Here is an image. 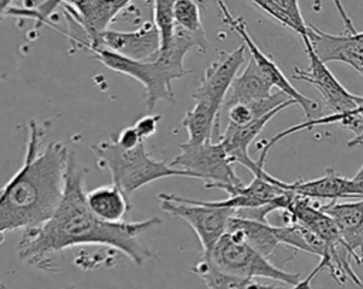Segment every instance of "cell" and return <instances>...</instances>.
<instances>
[{"label":"cell","mask_w":363,"mask_h":289,"mask_svg":"<svg viewBox=\"0 0 363 289\" xmlns=\"http://www.w3.org/2000/svg\"><path fill=\"white\" fill-rule=\"evenodd\" d=\"M272 88L274 86L261 74L257 64L251 58L244 71L234 78L224 105L227 108L233 103L252 102L268 98L272 94Z\"/></svg>","instance_id":"19"},{"label":"cell","mask_w":363,"mask_h":289,"mask_svg":"<svg viewBox=\"0 0 363 289\" xmlns=\"http://www.w3.org/2000/svg\"><path fill=\"white\" fill-rule=\"evenodd\" d=\"M357 72H359V74H360V75H362V76H363V68H362V69H359V71H357Z\"/></svg>","instance_id":"33"},{"label":"cell","mask_w":363,"mask_h":289,"mask_svg":"<svg viewBox=\"0 0 363 289\" xmlns=\"http://www.w3.org/2000/svg\"><path fill=\"white\" fill-rule=\"evenodd\" d=\"M157 198L162 211L186 221L194 230L203 254H207L227 231L228 221L234 215L233 208L208 205L203 200L186 198L169 193H159Z\"/></svg>","instance_id":"7"},{"label":"cell","mask_w":363,"mask_h":289,"mask_svg":"<svg viewBox=\"0 0 363 289\" xmlns=\"http://www.w3.org/2000/svg\"><path fill=\"white\" fill-rule=\"evenodd\" d=\"M92 48H106L132 60H152L160 51V35L156 24L146 21L133 31H102L86 50Z\"/></svg>","instance_id":"11"},{"label":"cell","mask_w":363,"mask_h":289,"mask_svg":"<svg viewBox=\"0 0 363 289\" xmlns=\"http://www.w3.org/2000/svg\"><path fill=\"white\" fill-rule=\"evenodd\" d=\"M75 153H69L62 197L54 214L41 225L24 230L17 252L20 259L45 272H58L51 255L77 245H104L121 251L140 266L152 258V252L139 237L157 225V217L143 221L109 222L98 218L86 204L84 190L88 169L77 166Z\"/></svg>","instance_id":"1"},{"label":"cell","mask_w":363,"mask_h":289,"mask_svg":"<svg viewBox=\"0 0 363 289\" xmlns=\"http://www.w3.org/2000/svg\"><path fill=\"white\" fill-rule=\"evenodd\" d=\"M180 153L170 162L172 167L183 170L191 178L204 181L206 188H220L230 193L234 187L242 186L235 174L234 162L230 159L223 143H182Z\"/></svg>","instance_id":"6"},{"label":"cell","mask_w":363,"mask_h":289,"mask_svg":"<svg viewBox=\"0 0 363 289\" xmlns=\"http://www.w3.org/2000/svg\"><path fill=\"white\" fill-rule=\"evenodd\" d=\"M45 130L35 119L27 123L23 164L0 190V244L9 232L45 222L62 197L71 152L60 140L43 146Z\"/></svg>","instance_id":"2"},{"label":"cell","mask_w":363,"mask_h":289,"mask_svg":"<svg viewBox=\"0 0 363 289\" xmlns=\"http://www.w3.org/2000/svg\"><path fill=\"white\" fill-rule=\"evenodd\" d=\"M356 181H359V183H362L363 184V166L359 169V171L354 174V177H353Z\"/></svg>","instance_id":"29"},{"label":"cell","mask_w":363,"mask_h":289,"mask_svg":"<svg viewBox=\"0 0 363 289\" xmlns=\"http://www.w3.org/2000/svg\"><path fill=\"white\" fill-rule=\"evenodd\" d=\"M6 78H7V75L3 74V72H0V81H1V79H6Z\"/></svg>","instance_id":"32"},{"label":"cell","mask_w":363,"mask_h":289,"mask_svg":"<svg viewBox=\"0 0 363 289\" xmlns=\"http://www.w3.org/2000/svg\"><path fill=\"white\" fill-rule=\"evenodd\" d=\"M191 272L197 275L206 285V289H291L292 286L281 285H264L254 278L237 276L217 268L208 258L201 259L191 268Z\"/></svg>","instance_id":"20"},{"label":"cell","mask_w":363,"mask_h":289,"mask_svg":"<svg viewBox=\"0 0 363 289\" xmlns=\"http://www.w3.org/2000/svg\"><path fill=\"white\" fill-rule=\"evenodd\" d=\"M160 119H162L160 115H146V116L140 118L135 123V129H136L139 137L142 140H146L150 136H153L157 130V123H159Z\"/></svg>","instance_id":"25"},{"label":"cell","mask_w":363,"mask_h":289,"mask_svg":"<svg viewBox=\"0 0 363 289\" xmlns=\"http://www.w3.org/2000/svg\"><path fill=\"white\" fill-rule=\"evenodd\" d=\"M305 45L306 55L309 58V67L306 69H301L298 67L294 68L292 78L306 81L312 86L318 89L322 95L325 103L332 110V113H345L353 110L357 106L359 95L350 94L329 71L326 64L315 54L308 34L301 37Z\"/></svg>","instance_id":"9"},{"label":"cell","mask_w":363,"mask_h":289,"mask_svg":"<svg viewBox=\"0 0 363 289\" xmlns=\"http://www.w3.org/2000/svg\"><path fill=\"white\" fill-rule=\"evenodd\" d=\"M14 0H0V20L7 14L9 8L11 7Z\"/></svg>","instance_id":"28"},{"label":"cell","mask_w":363,"mask_h":289,"mask_svg":"<svg viewBox=\"0 0 363 289\" xmlns=\"http://www.w3.org/2000/svg\"><path fill=\"white\" fill-rule=\"evenodd\" d=\"M217 268L224 272L244 278H268L288 286H296L301 282V273H291L267 259L248 242L238 235L225 231L207 254Z\"/></svg>","instance_id":"5"},{"label":"cell","mask_w":363,"mask_h":289,"mask_svg":"<svg viewBox=\"0 0 363 289\" xmlns=\"http://www.w3.org/2000/svg\"><path fill=\"white\" fill-rule=\"evenodd\" d=\"M153 1V23L160 35V50H166L172 41L174 31L173 3L174 0H152Z\"/></svg>","instance_id":"24"},{"label":"cell","mask_w":363,"mask_h":289,"mask_svg":"<svg viewBox=\"0 0 363 289\" xmlns=\"http://www.w3.org/2000/svg\"><path fill=\"white\" fill-rule=\"evenodd\" d=\"M295 103L296 102L294 99H289L285 103H282L281 106H278L277 109L268 112L267 115H264L261 118H257V119L251 120L247 125L235 126V125H230L228 123L225 130L218 136V140L223 143V146L227 150L230 159L234 163H238V164L244 166L245 169H248L252 173V176L264 177L267 180H274L275 177L268 174L262 164H259L257 160L251 159V156L248 154V147H250L251 142L261 133L264 126L277 113H279L282 109H285V108H288L291 105H295Z\"/></svg>","instance_id":"12"},{"label":"cell","mask_w":363,"mask_h":289,"mask_svg":"<svg viewBox=\"0 0 363 289\" xmlns=\"http://www.w3.org/2000/svg\"><path fill=\"white\" fill-rule=\"evenodd\" d=\"M357 106H359V110H360V115H362V120H363V96H359ZM354 146H363V128H362V132L357 136H353V139H350L347 142V147H354Z\"/></svg>","instance_id":"27"},{"label":"cell","mask_w":363,"mask_h":289,"mask_svg":"<svg viewBox=\"0 0 363 289\" xmlns=\"http://www.w3.org/2000/svg\"><path fill=\"white\" fill-rule=\"evenodd\" d=\"M308 38L315 54L325 62L340 61L356 71L363 68V42L352 34L335 35L308 24Z\"/></svg>","instance_id":"13"},{"label":"cell","mask_w":363,"mask_h":289,"mask_svg":"<svg viewBox=\"0 0 363 289\" xmlns=\"http://www.w3.org/2000/svg\"><path fill=\"white\" fill-rule=\"evenodd\" d=\"M275 231L279 242L295 251L309 252L319 258L328 254V244L299 222H288V225L275 227Z\"/></svg>","instance_id":"22"},{"label":"cell","mask_w":363,"mask_h":289,"mask_svg":"<svg viewBox=\"0 0 363 289\" xmlns=\"http://www.w3.org/2000/svg\"><path fill=\"white\" fill-rule=\"evenodd\" d=\"M245 45H241L231 52L223 51L220 58L204 71L199 86L191 94L193 101L221 112L230 86L245 61Z\"/></svg>","instance_id":"10"},{"label":"cell","mask_w":363,"mask_h":289,"mask_svg":"<svg viewBox=\"0 0 363 289\" xmlns=\"http://www.w3.org/2000/svg\"><path fill=\"white\" fill-rule=\"evenodd\" d=\"M0 289H9V288H6L1 282H0ZM62 289H75V285H72V283H68V285H65Z\"/></svg>","instance_id":"30"},{"label":"cell","mask_w":363,"mask_h":289,"mask_svg":"<svg viewBox=\"0 0 363 289\" xmlns=\"http://www.w3.org/2000/svg\"><path fill=\"white\" fill-rule=\"evenodd\" d=\"M227 231L242 238L245 242H248L252 248H255L259 254H262L271 262H274V256L278 248L284 245L279 242L277 237L275 227L269 225L268 221L264 222V221L240 218L233 215L228 221Z\"/></svg>","instance_id":"17"},{"label":"cell","mask_w":363,"mask_h":289,"mask_svg":"<svg viewBox=\"0 0 363 289\" xmlns=\"http://www.w3.org/2000/svg\"><path fill=\"white\" fill-rule=\"evenodd\" d=\"M85 198L89 210L98 218L109 222L123 221L132 207L129 196L113 183L86 191Z\"/></svg>","instance_id":"18"},{"label":"cell","mask_w":363,"mask_h":289,"mask_svg":"<svg viewBox=\"0 0 363 289\" xmlns=\"http://www.w3.org/2000/svg\"><path fill=\"white\" fill-rule=\"evenodd\" d=\"M201 6L197 0H174L173 20L179 26L194 34H206L201 23Z\"/></svg>","instance_id":"23"},{"label":"cell","mask_w":363,"mask_h":289,"mask_svg":"<svg viewBox=\"0 0 363 289\" xmlns=\"http://www.w3.org/2000/svg\"><path fill=\"white\" fill-rule=\"evenodd\" d=\"M220 113L208 105L194 102V106L186 112L182 120L187 132V143L213 142L214 132L218 130Z\"/></svg>","instance_id":"21"},{"label":"cell","mask_w":363,"mask_h":289,"mask_svg":"<svg viewBox=\"0 0 363 289\" xmlns=\"http://www.w3.org/2000/svg\"><path fill=\"white\" fill-rule=\"evenodd\" d=\"M216 4L218 6L221 16H223V21L233 30L235 31L244 41L245 48L248 50V52L251 54V58L254 60V62L257 64L258 69L261 71V74L268 79V82L272 86H277L278 91H282L284 94H286L289 98H292L296 105H299L306 116V119H315L322 116V106L319 102L302 95L282 74V71L279 69V67L274 62V60L267 55L265 52L261 51V48L255 44V41L251 38V35L247 31V24L241 17H233V14L230 13L228 7L225 6L224 0H216Z\"/></svg>","instance_id":"8"},{"label":"cell","mask_w":363,"mask_h":289,"mask_svg":"<svg viewBox=\"0 0 363 289\" xmlns=\"http://www.w3.org/2000/svg\"><path fill=\"white\" fill-rule=\"evenodd\" d=\"M285 191H286L285 181H281L278 178L267 180L264 177L254 176L250 184L234 187L230 193H227L228 194L227 198L217 200V201H204V203L208 205L227 207L233 210L252 208V207H261L271 203Z\"/></svg>","instance_id":"16"},{"label":"cell","mask_w":363,"mask_h":289,"mask_svg":"<svg viewBox=\"0 0 363 289\" xmlns=\"http://www.w3.org/2000/svg\"><path fill=\"white\" fill-rule=\"evenodd\" d=\"M130 0H65V10L82 26L89 45ZM88 45V47H89ZM86 47V48H88Z\"/></svg>","instance_id":"15"},{"label":"cell","mask_w":363,"mask_h":289,"mask_svg":"<svg viewBox=\"0 0 363 289\" xmlns=\"http://www.w3.org/2000/svg\"><path fill=\"white\" fill-rule=\"evenodd\" d=\"M115 137H116V142L123 149H132L135 147L138 143L142 142V139L139 137L135 126H128L125 128L121 133H115Z\"/></svg>","instance_id":"26"},{"label":"cell","mask_w":363,"mask_h":289,"mask_svg":"<svg viewBox=\"0 0 363 289\" xmlns=\"http://www.w3.org/2000/svg\"><path fill=\"white\" fill-rule=\"evenodd\" d=\"M285 188L298 196L308 198H329L336 201L339 198H363V184L354 178L340 176L333 169H326L322 177L313 180H296L285 183Z\"/></svg>","instance_id":"14"},{"label":"cell","mask_w":363,"mask_h":289,"mask_svg":"<svg viewBox=\"0 0 363 289\" xmlns=\"http://www.w3.org/2000/svg\"><path fill=\"white\" fill-rule=\"evenodd\" d=\"M352 35H353L356 40H359L360 42H363V31H362V33L357 31V33H354V34H352Z\"/></svg>","instance_id":"31"},{"label":"cell","mask_w":363,"mask_h":289,"mask_svg":"<svg viewBox=\"0 0 363 289\" xmlns=\"http://www.w3.org/2000/svg\"><path fill=\"white\" fill-rule=\"evenodd\" d=\"M193 48L201 52L206 48V40L176 27L169 47L160 50L152 60H132L106 48H92L91 52L106 68L139 81L145 88L146 109L150 112L159 101L176 102L173 81L191 74V69L184 67V57Z\"/></svg>","instance_id":"3"},{"label":"cell","mask_w":363,"mask_h":289,"mask_svg":"<svg viewBox=\"0 0 363 289\" xmlns=\"http://www.w3.org/2000/svg\"><path fill=\"white\" fill-rule=\"evenodd\" d=\"M99 166L106 167L111 173L112 183L121 187L128 196L138 188L167 177H189L186 171L172 167L170 163L153 159L145 146V140L132 149H123L118 144L115 133L108 139L91 146Z\"/></svg>","instance_id":"4"}]
</instances>
